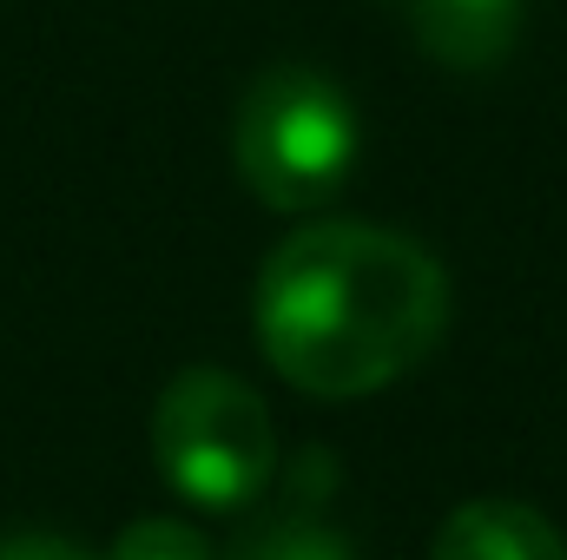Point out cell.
Returning a JSON list of instances; mask_svg holds the SVG:
<instances>
[{
	"label": "cell",
	"instance_id": "cell-1",
	"mask_svg": "<svg viewBox=\"0 0 567 560\" xmlns=\"http://www.w3.org/2000/svg\"><path fill=\"white\" fill-rule=\"evenodd\" d=\"M455 283L410 231L363 218H310L271 245L251 323L258 350L290 390L357 403L416 376L449 336Z\"/></svg>",
	"mask_w": 567,
	"mask_h": 560
},
{
	"label": "cell",
	"instance_id": "cell-2",
	"mask_svg": "<svg viewBox=\"0 0 567 560\" xmlns=\"http://www.w3.org/2000/svg\"><path fill=\"white\" fill-rule=\"evenodd\" d=\"M231 158L258 205L290 211V218L323 211L363 158L357 100L323 66H303V60L265 66L238 100Z\"/></svg>",
	"mask_w": 567,
	"mask_h": 560
},
{
	"label": "cell",
	"instance_id": "cell-3",
	"mask_svg": "<svg viewBox=\"0 0 567 560\" xmlns=\"http://www.w3.org/2000/svg\"><path fill=\"white\" fill-rule=\"evenodd\" d=\"M152 462L178 501L205 515H245L278 481L271 403L245 376L192 363L152 403Z\"/></svg>",
	"mask_w": 567,
	"mask_h": 560
},
{
	"label": "cell",
	"instance_id": "cell-4",
	"mask_svg": "<svg viewBox=\"0 0 567 560\" xmlns=\"http://www.w3.org/2000/svg\"><path fill=\"white\" fill-rule=\"evenodd\" d=\"M416 46L442 73H495L528 27V0H410Z\"/></svg>",
	"mask_w": 567,
	"mask_h": 560
},
{
	"label": "cell",
	"instance_id": "cell-5",
	"mask_svg": "<svg viewBox=\"0 0 567 560\" xmlns=\"http://www.w3.org/2000/svg\"><path fill=\"white\" fill-rule=\"evenodd\" d=\"M429 560H567V541L542 508L482 495V501H462L442 515Z\"/></svg>",
	"mask_w": 567,
	"mask_h": 560
},
{
	"label": "cell",
	"instance_id": "cell-6",
	"mask_svg": "<svg viewBox=\"0 0 567 560\" xmlns=\"http://www.w3.org/2000/svg\"><path fill=\"white\" fill-rule=\"evenodd\" d=\"M218 560H357V548L337 521H323L303 495H290L284 508L245 521Z\"/></svg>",
	"mask_w": 567,
	"mask_h": 560
},
{
	"label": "cell",
	"instance_id": "cell-7",
	"mask_svg": "<svg viewBox=\"0 0 567 560\" xmlns=\"http://www.w3.org/2000/svg\"><path fill=\"white\" fill-rule=\"evenodd\" d=\"M106 560H218V554H212V541H205L192 521L145 515V521H133V528L113 541V554Z\"/></svg>",
	"mask_w": 567,
	"mask_h": 560
},
{
	"label": "cell",
	"instance_id": "cell-8",
	"mask_svg": "<svg viewBox=\"0 0 567 560\" xmlns=\"http://www.w3.org/2000/svg\"><path fill=\"white\" fill-rule=\"evenodd\" d=\"M0 560H100V554H86L80 541H66L53 528H7L0 535Z\"/></svg>",
	"mask_w": 567,
	"mask_h": 560
},
{
	"label": "cell",
	"instance_id": "cell-9",
	"mask_svg": "<svg viewBox=\"0 0 567 560\" xmlns=\"http://www.w3.org/2000/svg\"><path fill=\"white\" fill-rule=\"evenodd\" d=\"M383 7H410V0H383Z\"/></svg>",
	"mask_w": 567,
	"mask_h": 560
}]
</instances>
